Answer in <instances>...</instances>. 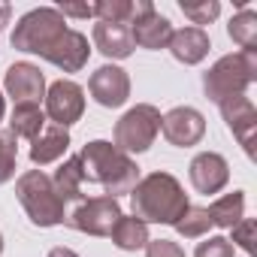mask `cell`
I'll use <instances>...</instances> for the list:
<instances>
[{"instance_id":"4fadbf2b","label":"cell","mask_w":257,"mask_h":257,"mask_svg":"<svg viewBox=\"0 0 257 257\" xmlns=\"http://www.w3.org/2000/svg\"><path fill=\"white\" fill-rule=\"evenodd\" d=\"M230 182V167L218 152H203L191 161V185L200 194H218Z\"/></svg>"},{"instance_id":"cb8c5ba5","label":"cell","mask_w":257,"mask_h":257,"mask_svg":"<svg viewBox=\"0 0 257 257\" xmlns=\"http://www.w3.org/2000/svg\"><path fill=\"white\" fill-rule=\"evenodd\" d=\"M19 140L10 131H0V185H7L16 176V161H19Z\"/></svg>"},{"instance_id":"83f0119b","label":"cell","mask_w":257,"mask_h":257,"mask_svg":"<svg viewBox=\"0 0 257 257\" xmlns=\"http://www.w3.org/2000/svg\"><path fill=\"white\" fill-rule=\"evenodd\" d=\"M146 257H185V251H182V245L173 242V239H149Z\"/></svg>"},{"instance_id":"f546056e","label":"cell","mask_w":257,"mask_h":257,"mask_svg":"<svg viewBox=\"0 0 257 257\" xmlns=\"http://www.w3.org/2000/svg\"><path fill=\"white\" fill-rule=\"evenodd\" d=\"M49 257H79V254H76L73 248H64V245H61V248H52Z\"/></svg>"},{"instance_id":"6da1fadb","label":"cell","mask_w":257,"mask_h":257,"mask_svg":"<svg viewBox=\"0 0 257 257\" xmlns=\"http://www.w3.org/2000/svg\"><path fill=\"white\" fill-rule=\"evenodd\" d=\"M13 49L40 55L55 67H61L64 73H79L91 55L85 34L67 28V19L55 7H40L25 13L13 31Z\"/></svg>"},{"instance_id":"ba28073f","label":"cell","mask_w":257,"mask_h":257,"mask_svg":"<svg viewBox=\"0 0 257 257\" xmlns=\"http://www.w3.org/2000/svg\"><path fill=\"white\" fill-rule=\"evenodd\" d=\"M85 112V91L73 82V79H58L49 85L46 94V115L58 124V127H70L82 118Z\"/></svg>"},{"instance_id":"d6a6232c","label":"cell","mask_w":257,"mask_h":257,"mask_svg":"<svg viewBox=\"0 0 257 257\" xmlns=\"http://www.w3.org/2000/svg\"><path fill=\"white\" fill-rule=\"evenodd\" d=\"M0 251H4V236H0Z\"/></svg>"},{"instance_id":"52a82bcc","label":"cell","mask_w":257,"mask_h":257,"mask_svg":"<svg viewBox=\"0 0 257 257\" xmlns=\"http://www.w3.org/2000/svg\"><path fill=\"white\" fill-rule=\"evenodd\" d=\"M121 206L118 200L112 197H91V200H79V206L73 212H67L64 224H70L73 230L79 233H88V236H109L121 218Z\"/></svg>"},{"instance_id":"4dcf8cb0","label":"cell","mask_w":257,"mask_h":257,"mask_svg":"<svg viewBox=\"0 0 257 257\" xmlns=\"http://www.w3.org/2000/svg\"><path fill=\"white\" fill-rule=\"evenodd\" d=\"M10 13H13L10 4H0V34H4V25L10 22Z\"/></svg>"},{"instance_id":"277c9868","label":"cell","mask_w":257,"mask_h":257,"mask_svg":"<svg viewBox=\"0 0 257 257\" xmlns=\"http://www.w3.org/2000/svg\"><path fill=\"white\" fill-rule=\"evenodd\" d=\"M257 79V52L224 55L209 73H203V91L212 103H224L233 97H245L248 85Z\"/></svg>"},{"instance_id":"2e32d148","label":"cell","mask_w":257,"mask_h":257,"mask_svg":"<svg viewBox=\"0 0 257 257\" xmlns=\"http://www.w3.org/2000/svg\"><path fill=\"white\" fill-rule=\"evenodd\" d=\"M131 37H134V46H143V49H167L170 37H173V25L167 16L161 13H149L143 16L140 22L131 25Z\"/></svg>"},{"instance_id":"ac0fdd59","label":"cell","mask_w":257,"mask_h":257,"mask_svg":"<svg viewBox=\"0 0 257 257\" xmlns=\"http://www.w3.org/2000/svg\"><path fill=\"white\" fill-rule=\"evenodd\" d=\"M46 127V112L37 103H16L13 118H10V134L16 140H37Z\"/></svg>"},{"instance_id":"ffe728a7","label":"cell","mask_w":257,"mask_h":257,"mask_svg":"<svg viewBox=\"0 0 257 257\" xmlns=\"http://www.w3.org/2000/svg\"><path fill=\"white\" fill-rule=\"evenodd\" d=\"M109 239L115 242V248L121 251H137V248H146L149 245V224H143L140 218H127L121 215L115 230L109 233Z\"/></svg>"},{"instance_id":"4316f807","label":"cell","mask_w":257,"mask_h":257,"mask_svg":"<svg viewBox=\"0 0 257 257\" xmlns=\"http://www.w3.org/2000/svg\"><path fill=\"white\" fill-rule=\"evenodd\" d=\"M194 257H233V242L224 236H209L206 242L197 245Z\"/></svg>"},{"instance_id":"3957f363","label":"cell","mask_w":257,"mask_h":257,"mask_svg":"<svg viewBox=\"0 0 257 257\" xmlns=\"http://www.w3.org/2000/svg\"><path fill=\"white\" fill-rule=\"evenodd\" d=\"M131 206H134V218H140L143 224H170L173 227L191 203L176 176L152 173V176L140 179L137 188L131 191Z\"/></svg>"},{"instance_id":"7402d4cb","label":"cell","mask_w":257,"mask_h":257,"mask_svg":"<svg viewBox=\"0 0 257 257\" xmlns=\"http://www.w3.org/2000/svg\"><path fill=\"white\" fill-rule=\"evenodd\" d=\"M227 34L242 52H257V13L254 10H239V16L230 19Z\"/></svg>"},{"instance_id":"d6986e66","label":"cell","mask_w":257,"mask_h":257,"mask_svg":"<svg viewBox=\"0 0 257 257\" xmlns=\"http://www.w3.org/2000/svg\"><path fill=\"white\" fill-rule=\"evenodd\" d=\"M52 185H55V191H58V197H61L64 203H76V200H82L85 176H82V161H79V155L67 158V161L58 167Z\"/></svg>"},{"instance_id":"5b68a950","label":"cell","mask_w":257,"mask_h":257,"mask_svg":"<svg viewBox=\"0 0 257 257\" xmlns=\"http://www.w3.org/2000/svg\"><path fill=\"white\" fill-rule=\"evenodd\" d=\"M16 197L37 227H55L67 218V203L58 197L52 179L43 170H28L16 182Z\"/></svg>"},{"instance_id":"7a4b0ae2","label":"cell","mask_w":257,"mask_h":257,"mask_svg":"<svg viewBox=\"0 0 257 257\" xmlns=\"http://www.w3.org/2000/svg\"><path fill=\"white\" fill-rule=\"evenodd\" d=\"M82 161V176L85 182H94L106 191V197L118 200L121 194H131L140 182V167L131 161V155L118 152L112 143L94 140L79 152Z\"/></svg>"},{"instance_id":"7c38bea8","label":"cell","mask_w":257,"mask_h":257,"mask_svg":"<svg viewBox=\"0 0 257 257\" xmlns=\"http://www.w3.org/2000/svg\"><path fill=\"white\" fill-rule=\"evenodd\" d=\"M221 115L227 121V127L233 131V137L239 140V146L245 149V155H254V131H257V109L248 97H233L221 103Z\"/></svg>"},{"instance_id":"603a6c76","label":"cell","mask_w":257,"mask_h":257,"mask_svg":"<svg viewBox=\"0 0 257 257\" xmlns=\"http://www.w3.org/2000/svg\"><path fill=\"white\" fill-rule=\"evenodd\" d=\"M173 227H176V233H182L185 239H200L203 233H209L212 218H209L206 209H200V206H188V209L182 212V218H179Z\"/></svg>"},{"instance_id":"f1b7e54d","label":"cell","mask_w":257,"mask_h":257,"mask_svg":"<svg viewBox=\"0 0 257 257\" xmlns=\"http://www.w3.org/2000/svg\"><path fill=\"white\" fill-rule=\"evenodd\" d=\"M64 19L70 16V19H91L94 16V7L91 4H61V7H55Z\"/></svg>"},{"instance_id":"9c48e42d","label":"cell","mask_w":257,"mask_h":257,"mask_svg":"<svg viewBox=\"0 0 257 257\" xmlns=\"http://www.w3.org/2000/svg\"><path fill=\"white\" fill-rule=\"evenodd\" d=\"M161 134L170 146H179V149L197 146L206 134V118L191 106H176L167 115H161Z\"/></svg>"},{"instance_id":"8992f818","label":"cell","mask_w":257,"mask_h":257,"mask_svg":"<svg viewBox=\"0 0 257 257\" xmlns=\"http://www.w3.org/2000/svg\"><path fill=\"white\" fill-rule=\"evenodd\" d=\"M161 134V112L152 103H140L127 109L118 124H115V149L131 155V152H146Z\"/></svg>"},{"instance_id":"1f68e13d","label":"cell","mask_w":257,"mask_h":257,"mask_svg":"<svg viewBox=\"0 0 257 257\" xmlns=\"http://www.w3.org/2000/svg\"><path fill=\"white\" fill-rule=\"evenodd\" d=\"M4 112H7V103H4V94H0V118H4Z\"/></svg>"},{"instance_id":"8fae6325","label":"cell","mask_w":257,"mask_h":257,"mask_svg":"<svg viewBox=\"0 0 257 257\" xmlns=\"http://www.w3.org/2000/svg\"><path fill=\"white\" fill-rule=\"evenodd\" d=\"M7 94L16 100V103H37L46 97V76L37 64H13L7 70Z\"/></svg>"},{"instance_id":"484cf974","label":"cell","mask_w":257,"mask_h":257,"mask_svg":"<svg viewBox=\"0 0 257 257\" xmlns=\"http://www.w3.org/2000/svg\"><path fill=\"white\" fill-rule=\"evenodd\" d=\"M230 230H233V239H230V242H236V245H239L242 251H248V254L257 251V245H254V242H257V239H254V233H257V221H254V218H242V221L233 224Z\"/></svg>"},{"instance_id":"5bb4252c","label":"cell","mask_w":257,"mask_h":257,"mask_svg":"<svg viewBox=\"0 0 257 257\" xmlns=\"http://www.w3.org/2000/svg\"><path fill=\"white\" fill-rule=\"evenodd\" d=\"M94 46L97 52H103L106 58H131L134 52V37H131V25H118V22H97L94 25Z\"/></svg>"},{"instance_id":"e0dca14e","label":"cell","mask_w":257,"mask_h":257,"mask_svg":"<svg viewBox=\"0 0 257 257\" xmlns=\"http://www.w3.org/2000/svg\"><path fill=\"white\" fill-rule=\"evenodd\" d=\"M67 149H70V134H67V127L46 124L43 134L31 143V161H34L37 167H46V164H55L58 158H64Z\"/></svg>"},{"instance_id":"44dd1931","label":"cell","mask_w":257,"mask_h":257,"mask_svg":"<svg viewBox=\"0 0 257 257\" xmlns=\"http://www.w3.org/2000/svg\"><path fill=\"white\" fill-rule=\"evenodd\" d=\"M209 218H212V224L215 227H233V224H239L242 218H245V194L242 191H233V194H224V197H218L209 209Z\"/></svg>"},{"instance_id":"30bf717a","label":"cell","mask_w":257,"mask_h":257,"mask_svg":"<svg viewBox=\"0 0 257 257\" xmlns=\"http://www.w3.org/2000/svg\"><path fill=\"white\" fill-rule=\"evenodd\" d=\"M88 88H91V97L106 109H118L131 97V79H127V73L121 67H112V64L94 70Z\"/></svg>"},{"instance_id":"d4e9b609","label":"cell","mask_w":257,"mask_h":257,"mask_svg":"<svg viewBox=\"0 0 257 257\" xmlns=\"http://www.w3.org/2000/svg\"><path fill=\"white\" fill-rule=\"evenodd\" d=\"M179 10H182L194 25H209V22L218 19L221 4H218V0H182Z\"/></svg>"},{"instance_id":"9a60e30c","label":"cell","mask_w":257,"mask_h":257,"mask_svg":"<svg viewBox=\"0 0 257 257\" xmlns=\"http://www.w3.org/2000/svg\"><path fill=\"white\" fill-rule=\"evenodd\" d=\"M209 34L203 28H182V31H173L167 49L173 52L176 61L182 64H200L206 55H209Z\"/></svg>"}]
</instances>
